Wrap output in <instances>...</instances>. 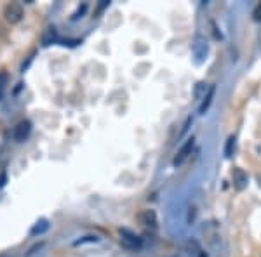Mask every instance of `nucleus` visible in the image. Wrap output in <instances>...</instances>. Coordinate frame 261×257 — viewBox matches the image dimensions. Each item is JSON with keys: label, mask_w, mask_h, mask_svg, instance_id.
<instances>
[{"label": "nucleus", "mask_w": 261, "mask_h": 257, "mask_svg": "<svg viewBox=\"0 0 261 257\" xmlns=\"http://www.w3.org/2000/svg\"><path fill=\"white\" fill-rule=\"evenodd\" d=\"M118 234H120V243L124 248H127V250H138V248L143 245V241H141V238L138 236L134 231H130L127 228H122L118 229Z\"/></svg>", "instance_id": "obj_1"}, {"label": "nucleus", "mask_w": 261, "mask_h": 257, "mask_svg": "<svg viewBox=\"0 0 261 257\" xmlns=\"http://www.w3.org/2000/svg\"><path fill=\"white\" fill-rule=\"evenodd\" d=\"M4 16H6V20L9 21L11 25L20 23V21L23 20V16H25L21 4H18V2L7 4V6H6V11H4Z\"/></svg>", "instance_id": "obj_2"}, {"label": "nucleus", "mask_w": 261, "mask_h": 257, "mask_svg": "<svg viewBox=\"0 0 261 257\" xmlns=\"http://www.w3.org/2000/svg\"><path fill=\"white\" fill-rule=\"evenodd\" d=\"M193 144H195V139H193V137H190V139L186 141L185 144H183L181 150L178 151L176 156H174V160H173V165H174V167H181L183 163H185L186 160H188V156L192 155Z\"/></svg>", "instance_id": "obj_3"}, {"label": "nucleus", "mask_w": 261, "mask_h": 257, "mask_svg": "<svg viewBox=\"0 0 261 257\" xmlns=\"http://www.w3.org/2000/svg\"><path fill=\"white\" fill-rule=\"evenodd\" d=\"M30 134H32V122L30 120H21L13 130V137L16 143H23L30 137Z\"/></svg>", "instance_id": "obj_4"}, {"label": "nucleus", "mask_w": 261, "mask_h": 257, "mask_svg": "<svg viewBox=\"0 0 261 257\" xmlns=\"http://www.w3.org/2000/svg\"><path fill=\"white\" fill-rule=\"evenodd\" d=\"M232 179H233V186L238 189V191H242V189L247 188L249 176H247V172H245L244 169H238V167H235L233 172H232Z\"/></svg>", "instance_id": "obj_5"}, {"label": "nucleus", "mask_w": 261, "mask_h": 257, "mask_svg": "<svg viewBox=\"0 0 261 257\" xmlns=\"http://www.w3.org/2000/svg\"><path fill=\"white\" fill-rule=\"evenodd\" d=\"M192 52H193V56L197 58V61L202 63L204 58H206L207 52H209L207 42L204 39H197L195 42H193V46H192Z\"/></svg>", "instance_id": "obj_6"}, {"label": "nucleus", "mask_w": 261, "mask_h": 257, "mask_svg": "<svg viewBox=\"0 0 261 257\" xmlns=\"http://www.w3.org/2000/svg\"><path fill=\"white\" fill-rule=\"evenodd\" d=\"M140 221L141 224L145 226H152V228H155L157 226V215L154 210H143L140 214Z\"/></svg>", "instance_id": "obj_7"}, {"label": "nucleus", "mask_w": 261, "mask_h": 257, "mask_svg": "<svg viewBox=\"0 0 261 257\" xmlns=\"http://www.w3.org/2000/svg\"><path fill=\"white\" fill-rule=\"evenodd\" d=\"M214 92H216V87L214 85H211V87H209V92L206 94V98L202 99V104L199 106V113L200 115H204L209 110V106H211V103H212V98H214Z\"/></svg>", "instance_id": "obj_8"}, {"label": "nucleus", "mask_w": 261, "mask_h": 257, "mask_svg": "<svg viewBox=\"0 0 261 257\" xmlns=\"http://www.w3.org/2000/svg\"><path fill=\"white\" fill-rule=\"evenodd\" d=\"M209 87H211V85H207L206 82H199V84L195 85V91H193V98H195L197 101L204 99L206 98V94L209 92Z\"/></svg>", "instance_id": "obj_9"}, {"label": "nucleus", "mask_w": 261, "mask_h": 257, "mask_svg": "<svg viewBox=\"0 0 261 257\" xmlns=\"http://www.w3.org/2000/svg\"><path fill=\"white\" fill-rule=\"evenodd\" d=\"M7 85H9V73H7V72H0V101H2L4 96H6Z\"/></svg>", "instance_id": "obj_10"}, {"label": "nucleus", "mask_w": 261, "mask_h": 257, "mask_svg": "<svg viewBox=\"0 0 261 257\" xmlns=\"http://www.w3.org/2000/svg\"><path fill=\"white\" fill-rule=\"evenodd\" d=\"M235 148H237V137L235 136H230L226 139V146H225V156H232L235 153Z\"/></svg>", "instance_id": "obj_11"}, {"label": "nucleus", "mask_w": 261, "mask_h": 257, "mask_svg": "<svg viewBox=\"0 0 261 257\" xmlns=\"http://www.w3.org/2000/svg\"><path fill=\"white\" fill-rule=\"evenodd\" d=\"M56 39H58V35H56V28H47V32L44 33V37H42V42H44V46H49V44L54 42Z\"/></svg>", "instance_id": "obj_12"}, {"label": "nucleus", "mask_w": 261, "mask_h": 257, "mask_svg": "<svg viewBox=\"0 0 261 257\" xmlns=\"http://www.w3.org/2000/svg\"><path fill=\"white\" fill-rule=\"evenodd\" d=\"M47 229H49V224H47L46 219H42V221H39L35 226H33L30 233H32V234H42L44 231H47Z\"/></svg>", "instance_id": "obj_13"}, {"label": "nucleus", "mask_w": 261, "mask_h": 257, "mask_svg": "<svg viewBox=\"0 0 261 257\" xmlns=\"http://www.w3.org/2000/svg\"><path fill=\"white\" fill-rule=\"evenodd\" d=\"M252 20L254 21H261V4H258L254 9V13H252Z\"/></svg>", "instance_id": "obj_14"}, {"label": "nucleus", "mask_w": 261, "mask_h": 257, "mask_svg": "<svg viewBox=\"0 0 261 257\" xmlns=\"http://www.w3.org/2000/svg\"><path fill=\"white\" fill-rule=\"evenodd\" d=\"M256 179H258V186L261 188V174H258V177H256Z\"/></svg>", "instance_id": "obj_15"}]
</instances>
